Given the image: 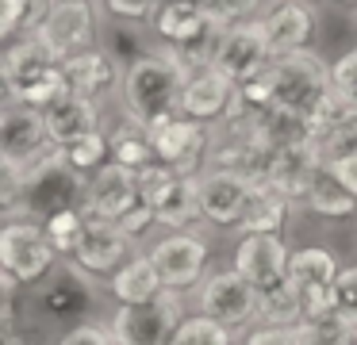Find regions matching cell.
I'll return each instance as SVG.
<instances>
[{
    "label": "cell",
    "instance_id": "1",
    "mask_svg": "<svg viewBox=\"0 0 357 345\" xmlns=\"http://www.w3.org/2000/svg\"><path fill=\"white\" fill-rule=\"evenodd\" d=\"M185 84H188V73L165 50L139 54L123 69V84H119L123 115L139 127H154L165 115H181Z\"/></svg>",
    "mask_w": 357,
    "mask_h": 345
},
{
    "label": "cell",
    "instance_id": "2",
    "mask_svg": "<svg viewBox=\"0 0 357 345\" xmlns=\"http://www.w3.org/2000/svg\"><path fill=\"white\" fill-rule=\"evenodd\" d=\"M12 181L20 188V219L47 222L50 215L85 207L89 199V176H81L58 146L43 161H35L24 176H12Z\"/></svg>",
    "mask_w": 357,
    "mask_h": 345
},
{
    "label": "cell",
    "instance_id": "3",
    "mask_svg": "<svg viewBox=\"0 0 357 345\" xmlns=\"http://www.w3.org/2000/svg\"><path fill=\"white\" fill-rule=\"evenodd\" d=\"M331 92H334L331 66L319 54L303 50V54H292V58L273 61V104L284 107V112L311 119Z\"/></svg>",
    "mask_w": 357,
    "mask_h": 345
},
{
    "label": "cell",
    "instance_id": "4",
    "mask_svg": "<svg viewBox=\"0 0 357 345\" xmlns=\"http://www.w3.org/2000/svg\"><path fill=\"white\" fill-rule=\"evenodd\" d=\"M139 188H142V204L154 211L158 227H169L173 234L177 230H192L196 222L204 219V207H200V181L196 176H181L173 173L169 165L158 161L154 169L139 176Z\"/></svg>",
    "mask_w": 357,
    "mask_h": 345
},
{
    "label": "cell",
    "instance_id": "5",
    "mask_svg": "<svg viewBox=\"0 0 357 345\" xmlns=\"http://www.w3.org/2000/svg\"><path fill=\"white\" fill-rule=\"evenodd\" d=\"M58 268V250L50 245L39 219H12L0 230V273L20 284H43Z\"/></svg>",
    "mask_w": 357,
    "mask_h": 345
},
{
    "label": "cell",
    "instance_id": "6",
    "mask_svg": "<svg viewBox=\"0 0 357 345\" xmlns=\"http://www.w3.org/2000/svg\"><path fill=\"white\" fill-rule=\"evenodd\" d=\"M54 150L47 130V112L24 104H4L0 112V165L4 176H24L35 161Z\"/></svg>",
    "mask_w": 357,
    "mask_h": 345
},
{
    "label": "cell",
    "instance_id": "7",
    "mask_svg": "<svg viewBox=\"0 0 357 345\" xmlns=\"http://www.w3.org/2000/svg\"><path fill=\"white\" fill-rule=\"evenodd\" d=\"M185 319V296L165 291L158 303L146 307H116L108 319V330L116 345H169Z\"/></svg>",
    "mask_w": 357,
    "mask_h": 345
},
{
    "label": "cell",
    "instance_id": "8",
    "mask_svg": "<svg viewBox=\"0 0 357 345\" xmlns=\"http://www.w3.org/2000/svg\"><path fill=\"white\" fill-rule=\"evenodd\" d=\"M146 130L162 165H169L181 176H200V165H208L211 153V127L188 119V115H165Z\"/></svg>",
    "mask_w": 357,
    "mask_h": 345
},
{
    "label": "cell",
    "instance_id": "9",
    "mask_svg": "<svg viewBox=\"0 0 357 345\" xmlns=\"http://www.w3.org/2000/svg\"><path fill=\"white\" fill-rule=\"evenodd\" d=\"M208 238L196 234V230H177V234H165L162 242H154L150 261H154L158 276H162L165 291H185L200 288L208 280Z\"/></svg>",
    "mask_w": 357,
    "mask_h": 345
},
{
    "label": "cell",
    "instance_id": "10",
    "mask_svg": "<svg viewBox=\"0 0 357 345\" xmlns=\"http://www.w3.org/2000/svg\"><path fill=\"white\" fill-rule=\"evenodd\" d=\"M342 268L326 245H300L292 250L288 261V280L300 291L303 303V319H319V314L334 311V284H338Z\"/></svg>",
    "mask_w": 357,
    "mask_h": 345
},
{
    "label": "cell",
    "instance_id": "11",
    "mask_svg": "<svg viewBox=\"0 0 357 345\" xmlns=\"http://www.w3.org/2000/svg\"><path fill=\"white\" fill-rule=\"evenodd\" d=\"M196 311L227 330H242L246 322L257 319V288L242 280L234 268L208 273V280L196 288Z\"/></svg>",
    "mask_w": 357,
    "mask_h": 345
},
{
    "label": "cell",
    "instance_id": "12",
    "mask_svg": "<svg viewBox=\"0 0 357 345\" xmlns=\"http://www.w3.org/2000/svg\"><path fill=\"white\" fill-rule=\"evenodd\" d=\"M35 307H39L43 319L50 322H85L89 314L96 311V288H93V276L81 273L77 265H62L43 280L39 296H35Z\"/></svg>",
    "mask_w": 357,
    "mask_h": 345
},
{
    "label": "cell",
    "instance_id": "13",
    "mask_svg": "<svg viewBox=\"0 0 357 345\" xmlns=\"http://www.w3.org/2000/svg\"><path fill=\"white\" fill-rule=\"evenodd\" d=\"M273 61L277 58H273V50H269V35H265L261 15H257V20L242 23V27L223 31L219 50H215V66L211 69H219V73L234 84H246L250 77L273 69Z\"/></svg>",
    "mask_w": 357,
    "mask_h": 345
},
{
    "label": "cell",
    "instance_id": "14",
    "mask_svg": "<svg viewBox=\"0 0 357 345\" xmlns=\"http://www.w3.org/2000/svg\"><path fill=\"white\" fill-rule=\"evenodd\" d=\"M35 38H39L58 61L73 58V54H81V50H93L96 8L89 4V0H58V4L50 8L47 23L35 31Z\"/></svg>",
    "mask_w": 357,
    "mask_h": 345
},
{
    "label": "cell",
    "instance_id": "15",
    "mask_svg": "<svg viewBox=\"0 0 357 345\" xmlns=\"http://www.w3.org/2000/svg\"><path fill=\"white\" fill-rule=\"evenodd\" d=\"M200 207H204V222L219 230H238L246 219L250 196H254V181L231 169H204L200 176Z\"/></svg>",
    "mask_w": 357,
    "mask_h": 345
},
{
    "label": "cell",
    "instance_id": "16",
    "mask_svg": "<svg viewBox=\"0 0 357 345\" xmlns=\"http://www.w3.org/2000/svg\"><path fill=\"white\" fill-rule=\"evenodd\" d=\"M288 261H292V250L280 242V234H242L238 245H234L231 268L261 291L288 280Z\"/></svg>",
    "mask_w": 357,
    "mask_h": 345
},
{
    "label": "cell",
    "instance_id": "17",
    "mask_svg": "<svg viewBox=\"0 0 357 345\" xmlns=\"http://www.w3.org/2000/svg\"><path fill=\"white\" fill-rule=\"evenodd\" d=\"M142 204L139 176L127 173L123 165H104L96 176H89V199L85 211L104 222H123L135 207Z\"/></svg>",
    "mask_w": 357,
    "mask_h": 345
},
{
    "label": "cell",
    "instance_id": "18",
    "mask_svg": "<svg viewBox=\"0 0 357 345\" xmlns=\"http://www.w3.org/2000/svg\"><path fill=\"white\" fill-rule=\"evenodd\" d=\"M131 245L135 242L119 230V222L93 219L85 238H81V245H77V253H73V265L81 273H89L93 280L96 276H116L127 265V257H131Z\"/></svg>",
    "mask_w": 357,
    "mask_h": 345
},
{
    "label": "cell",
    "instance_id": "19",
    "mask_svg": "<svg viewBox=\"0 0 357 345\" xmlns=\"http://www.w3.org/2000/svg\"><path fill=\"white\" fill-rule=\"evenodd\" d=\"M234 107V81H227L219 69H200V73L188 77L185 96H181V115L196 123H223Z\"/></svg>",
    "mask_w": 357,
    "mask_h": 345
},
{
    "label": "cell",
    "instance_id": "20",
    "mask_svg": "<svg viewBox=\"0 0 357 345\" xmlns=\"http://www.w3.org/2000/svg\"><path fill=\"white\" fill-rule=\"evenodd\" d=\"M62 73H66V84H70L73 96H85V100H93V104L100 96H108L116 84H123V73H119L116 58H112L108 50H100V46L66 58Z\"/></svg>",
    "mask_w": 357,
    "mask_h": 345
},
{
    "label": "cell",
    "instance_id": "21",
    "mask_svg": "<svg viewBox=\"0 0 357 345\" xmlns=\"http://www.w3.org/2000/svg\"><path fill=\"white\" fill-rule=\"evenodd\" d=\"M261 27L269 35L273 58H292V54L307 50L311 35H315V8L300 4V0H288V4L261 15Z\"/></svg>",
    "mask_w": 357,
    "mask_h": 345
},
{
    "label": "cell",
    "instance_id": "22",
    "mask_svg": "<svg viewBox=\"0 0 357 345\" xmlns=\"http://www.w3.org/2000/svg\"><path fill=\"white\" fill-rule=\"evenodd\" d=\"M47 130H50V142L66 153L77 142H85V138L100 135V107H96L93 100L70 92V96L58 100L54 107H47Z\"/></svg>",
    "mask_w": 357,
    "mask_h": 345
},
{
    "label": "cell",
    "instance_id": "23",
    "mask_svg": "<svg viewBox=\"0 0 357 345\" xmlns=\"http://www.w3.org/2000/svg\"><path fill=\"white\" fill-rule=\"evenodd\" d=\"M58 66H62V61H58L35 35L12 43L8 50H4V66H0V77H4V92H8V100H16L27 84H35L39 77H47L50 69H58Z\"/></svg>",
    "mask_w": 357,
    "mask_h": 345
},
{
    "label": "cell",
    "instance_id": "24",
    "mask_svg": "<svg viewBox=\"0 0 357 345\" xmlns=\"http://www.w3.org/2000/svg\"><path fill=\"white\" fill-rule=\"evenodd\" d=\"M108 291L116 299V307H146V303H158L165 296V284L158 276L150 253H139V257H131L108 280Z\"/></svg>",
    "mask_w": 357,
    "mask_h": 345
},
{
    "label": "cell",
    "instance_id": "25",
    "mask_svg": "<svg viewBox=\"0 0 357 345\" xmlns=\"http://www.w3.org/2000/svg\"><path fill=\"white\" fill-rule=\"evenodd\" d=\"M292 199L277 188L273 181H254V196H250L246 219H242V234H280V227L292 215Z\"/></svg>",
    "mask_w": 357,
    "mask_h": 345
},
{
    "label": "cell",
    "instance_id": "26",
    "mask_svg": "<svg viewBox=\"0 0 357 345\" xmlns=\"http://www.w3.org/2000/svg\"><path fill=\"white\" fill-rule=\"evenodd\" d=\"M208 27H211V20L204 15V8L196 0H169L154 15V35L162 38V50H177V46L192 43Z\"/></svg>",
    "mask_w": 357,
    "mask_h": 345
},
{
    "label": "cell",
    "instance_id": "27",
    "mask_svg": "<svg viewBox=\"0 0 357 345\" xmlns=\"http://www.w3.org/2000/svg\"><path fill=\"white\" fill-rule=\"evenodd\" d=\"M112 165H123L127 173L142 176L146 169L158 165V153H154V142H150V130L139 127V123H119L112 130Z\"/></svg>",
    "mask_w": 357,
    "mask_h": 345
},
{
    "label": "cell",
    "instance_id": "28",
    "mask_svg": "<svg viewBox=\"0 0 357 345\" xmlns=\"http://www.w3.org/2000/svg\"><path fill=\"white\" fill-rule=\"evenodd\" d=\"M257 319L273 322V326H300L303 322V303L292 280H280L273 288L257 291Z\"/></svg>",
    "mask_w": 357,
    "mask_h": 345
},
{
    "label": "cell",
    "instance_id": "29",
    "mask_svg": "<svg viewBox=\"0 0 357 345\" xmlns=\"http://www.w3.org/2000/svg\"><path fill=\"white\" fill-rule=\"evenodd\" d=\"M58 0H0V35L16 38V35H35L47 23L50 8Z\"/></svg>",
    "mask_w": 357,
    "mask_h": 345
},
{
    "label": "cell",
    "instance_id": "30",
    "mask_svg": "<svg viewBox=\"0 0 357 345\" xmlns=\"http://www.w3.org/2000/svg\"><path fill=\"white\" fill-rule=\"evenodd\" d=\"M303 211H315V215H323V219H349V215H357V199L334 181L331 169H323V176L315 181V188L307 192Z\"/></svg>",
    "mask_w": 357,
    "mask_h": 345
},
{
    "label": "cell",
    "instance_id": "31",
    "mask_svg": "<svg viewBox=\"0 0 357 345\" xmlns=\"http://www.w3.org/2000/svg\"><path fill=\"white\" fill-rule=\"evenodd\" d=\"M89 222H93V215H89L85 207H73V211H58V215H50V219L43 222V230H47L50 245H54V250L62 253V257H70V261H73V253H77L81 238H85V230H89Z\"/></svg>",
    "mask_w": 357,
    "mask_h": 345
},
{
    "label": "cell",
    "instance_id": "32",
    "mask_svg": "<svg viewBox=\"0 0 357 345\" xmlns=\"http://www.w3.org/2000/svg\"><path fill=\"white\" fill-rule=\"evenodd\" d=\"M296 330H300V345H354L357 342V330L338 311L319 314V319H303Z\"/></svg>",
    "mask_w": 357,
    "mask_h": 345
},
{
    "label": "cell",
    "instance_id": "33",
    "mask_svg": "<svg viewBox=\"0 0 357 345\" xmlns=\"http://www.w3.org/2000/svg\"><path fill=\"white\" fill-rule=\"evenodd\" d=\"M169 345H234V330L219 326V322L204 319V314H188L177 326Z\"/></svg>",
    "mask_w": 357,
    "mask_h": 345
},
{
    "label": "cell",
    "instance_id": "34",
    "mask_svg": "<svg viewBox=\"0 0 357 345\" xmlns=\"http://www.w3.org/2000/svg\"><path fill=\"white\" fill-rule=\"evenodd\" d=\"M108 158H112V138L104 135V130L93 138H85V142H77L73 150H66V161H70L81 176H96L108 165Z\"/></svg>",
    "mask_w": 357,
    "mask_h": 345
},
{
    "label": "cell",
    "instance_id": "35",
    "mask_svg": "<svg viewBox=\"0 0 357 345\" xmlns=\"http://www.w3.org/2000/svg\"><path fill=\"white\" fill-rule=\"evenodd\" d=\"M204 15L215 23L219 31H231V27H242V23L257 20V0H200Z\"/></svg>",
    "mask_w": 357,
    "mask_h": 345
},
{
    "label": "cell",
    "instance_id": "36",
    "mask_svg": "<svg viewBox=\"0 0 357 345\" xmlns=\"http://www.w3.org/2000/svg\"><path fill=\"white\" fill-rule=\"evenodd\" d=\"M331 81H334V92H338L346 104L357 107V46H354V50H346L331 66Z\"/></svg>",
    "mask_w": 357,
    "mask_h": 345
},
{
    "label": "cell",
    "instance_id": "37",
    "mask_svg": "<svg viewBox=\"0 0 357 345\" xmlns=\"http://www.w3.org/2000/svg\"><path fill=\"white\" fill-rule=\"evenodd\" d=\"M334 311L357 330V265L342 268L338 284H334Z\"/></svg>",
    "mask_w": 357,
    "mask_h": 345
},
{
    "label": "cell",
    "instance_id": "38",
    "mask_svg": "<svg viewBox=\"0 0 357 345\" xmlns=\"http://www.w3.org/2000/svg\"><path fill=\"white\" fill-rule=\"evenodd\" d=\"M54 345H116V337H112V330L100 326V322H81V326L66 330Z\"/></svg>",
    "mask_w": 357,
    "mask_h": 345
},
{
    "label": "cell",
    "instance_id": "39",
    "mask_svg": "<svg viewBox=\"0 0 357 345\" xmlns=\"http://www.w3.org/2000/svg\"><path fill=\"white\" fill-rule=\"evenodd\" d=\"M165 4L169 0H104V8L119 20H154Z\"/></svg>",
    "mask_w": 357,
    "mask_h": 345
},
{
    "label": "cell",
    "instance_id": "40",
    "mask_svg": "<svg viewBox=\"0 0 357 345\" xmlns=\"http://www.w3.org/2000/svg\"><path fill=\"white\" fill-rule=\"evenodd\" d=\"M246 345H300V330L296 326H273V322H261L246 334Z\"/></svg>",
    "mask_w": 357,
    "mask_h": 345
},
{
    "label": "cell",
    "instance_id": "41",
    "mask_svg": "<svg viewBox=\"0 0 357 345\" xmlns=\"http://www.w3.org/2000/svg\"><path fill=\"white\" fill-rule=\"evenodd\" d=\"M150 227H158V219H154V211H150L146 204H139V207H135V211L127 215L123 222H119V230H123V234L131 238V242H139V238L146 234Z\"/></svg>",
    "mask_w": 357,
    "mask_h": 345
},
{
    "label": "cell",
    "instance_id": "42",
    "mask_svg": "<svg viewBox=\"0 0 357 345\" xmlns=\"http://www.w3.org/2000/svg\"><path fill=\"white\" fill-rule=\"evenodd\" d=\"M334 173V181L342 184V188L349 192V196L357 199V153H349V158H338V161H331V165H326Z\"/></svg>",
    "mask_w": 357,
    "mask_h": 345
},
{
    "label": "cell",
    "instance_id": "43",
    "mask_svg": "<svg viewBox=\"0 0 357 345\" xmlns=\"http://www.w3.org/2000/svg\"><path fill=\"white\" fill-rule=\"evenodd\" d=\"M280 4H288V0H257V12H273V8H280Z\"/></svg>",
    "mask_w": 357,
    "mask_h": 345
},
{
    "label": "cell",
    "instance_id": "44",
    "mask_svg": "<svg viewBox=\"0 0 357 345\" xmlns=\"http://www.w3.org/2000/svg\"><path fill=\"white\" fill-rule=\"evenodd\" d=\"M338 4H349V8H357V0H338Z\"/></svg>",
    "mask_w": 357,
    "mask_h": 345
},
{
    "label": "cell",
    "instance_id": "45",
    "mask_svg": "<svg viewBox=\"0 0 357 345\" xmlns=\"http://www.w3.org/2000/svg\"><path fill=\"white\" fill-rule=\"evenodd\" d=\"M300 4H307V8H315V4H319V0H300Z\"/></svg>",
    "mask_w": 357,
    "mask_h": 345
}]
</instances>
